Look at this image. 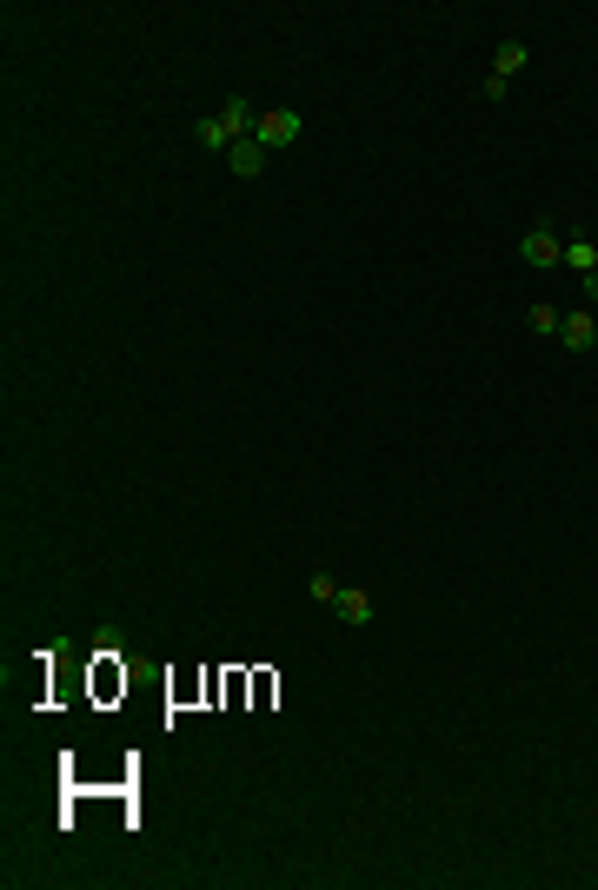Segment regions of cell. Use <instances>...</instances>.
Masks as SVG:
<instances>
[{"label":"cell","mask_w":598,"mask_h":890,"mask_svg":"<svg viewBox=\"0 0 598 890\" xmlns=\"http://www.w3.org/2000/svg\"><path fill=\"white\" fill-rule=\"evenodd\" d=\"M253 120H260V113H253V100H240V93H233L220 113L193 120V140H200L206 153H226V147H240V140H253Z\"/></svg>","instance_id":"6da1fadb"},{"label":"cell","mask_w":598,"mask_h":890,"mask_svg":"<svg viewBox=\"0 0 598 890\" xmlns=\"http://www.w3.org/2000/svg\"><path fill=\"white\" fill-rule=\"evenodd\" d=\"M565 266H572V273H579V279H592V273H598V240H585V233H572V240H565Z\"/></svg>","instance_id":"ba28073f"},{"label":"cell","mask_w":598,"mask_h":890,"mask_svg":"<svg viewBox=\"0 0 598 890\" xmlns=\"http://www.w3.org/2000/svg\"><path fill=\"white\" fill-rule=\"evenodd\" d=\"M306 592H313V598H319V605H326V598H333V592H339V585H333V578H326V572H313V578H306Z\"/></svg>","instance_id":"30bf717a"},{"label":"cell","mask_w":598,"mask_h":890,"mask_svg":"<svg viewBox=\"0 0 598 890\" xmlns=\"http://www.w3.org/2000/svg\"><path fill=\"white\" fill-rule=\"evenodd\" d=\"M525 60H532V47H525V40H505L499 54H492V74H486V100H505V87H512V74H519Z\"/></svg>","instance_id":"277c9868"},{"label":"cell","mask_w":598,"mask_h":890,"mask_svg":"<svg viewBox=\"0 0 598 890\" xmlns=\"http://www.w3.org/2000/svg\"><path fill=\"white\" fill-rule=\"evenodd\" d=\"M299 133H306V120H299V107H266L260 120H253V140H260L266 153H280V147H293Z\"/></svg>","instance_id":"7a4b0ae2"},{"label":"cell","mask_w":598,"mask_h":890,"mask_svg":"<svg viewBox=\"0 0 598 890\" xmlns=\"http://www.w3.org/2000/svg\"><path fill=\"white\" fill-rule=\"evenodd\" d=\"M559 306H545V299H539V306H532V313H525V326H532V333H545V339H559Z\"/></svg>","instance_id":"9c48e42d"},{"label":"cell","mask_w":598,"mask_h":890,"mask_svg":"<svg viewBox=\"0 0 598 890\" xmlns=\"http://www.w3.org/2000/svg\"><path fill=\"white\" fill-rule=\"evenodd\" d=\"M266 160H273V153H266L260 140H240V147H226V173H233V180H260Z\"/></svg>","instance_id":"52a82bcc"},{"label":"cell","mask_w":598,"mask_h":890,"mask_svg":"<svg viewBox=\"0 0 598 890\" xmlns=\"http://www.w3.org/2000/svg\"><path fill=\"white\" fill-rule=\"evenodd\" d=\"M519 260L539 266V273H552V266H565V240L552 233V226H532V233L519 240Z\"/></svg>","instance_id":"3957f363"},{"label":"cell","mask_w":598,"mask_h":890,"mask_svg":"<svg viewBox=\"0 0 598 890\" xmlns=\"http://www.w3.org/2000/svg\"><path fill=\"white\" fill-rule=\"evenodd\" d=\"M326 605H333V618H339V625H373V598L359 592V585H339V592L326 598Z\"/></svg>","instance_id":"8992f818"},{"label":"cell","mask_w":598,"mask_h":890,"mask_svg":"<svg viewBox=\"0 0 598 890\" xmlns=\"http://www.w3.org/2000/svg\"><path fill=\"white\" fill-rule=\"evenodd\" d=\"M559 346H565V353H592V346H598V313H592V306H572V313L559 319Z\"/></svg>","instance_id":"5b68a950"},{"label":"cell","mask_w":598,"mask_h":890,"mask_svg":"<svg viewBox=\"0 0 598 890\" xmlns=\"http://www.w3.org/2000/svg\"><path fill=\"white\" fill-rule=\"evenodd\" d=\"M585 306H592V313H598V273L585 279Z\"/></svg>","instance_id":"8fae6325"}]
</instances>
